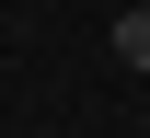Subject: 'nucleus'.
I'll list each match as a JSON object with an SVG mask.
<instances>
[{
  "instance_id": "nucleus-1",
  "label": "nucleus",
  "mask_w": 150,
  "mask_h": 138,
  "mask_svg": "<svg viewBox=\"0 0 150 138\" xmlns=\"http://www.w3.org/2000/svg\"><path fill=\"white\" fill-rule=\"evenodd\" d=\"M115 69H150V0H139V12H115Z\"/></svg>"
}]
</instances>
